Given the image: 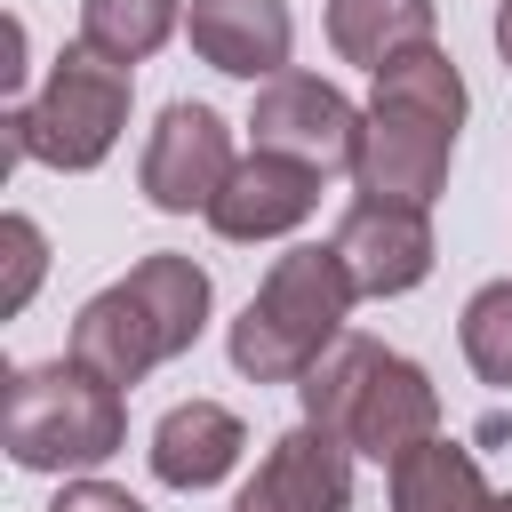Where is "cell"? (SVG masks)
Wrapping results in <instances>:
<instances>
[{"instance_id": "6da1fadb", "label": "cell", "mask_w": 512, "mask_h": 512, "mask_svg": "<svg viewBox=\"0 0 512 512\" xmlns=\"http://www.w3.org/2000/svg\"><path fill=\"white\" fill-rule=\"evenodd\" d=\"M456 128H464V72L448 64V48H408L400 64H384L360 112V152H352L360 200L432 208L448 184Z\"/></svg>"}, {"instance_id": "7a4b0ae2", "label": "cell", "mask_w": 512, "mask_h": 512, "mask_svg": "<svg viewBox=\"0 0 512 512\" xmlns=\"http://www.w3.org/2000/svg\"><path fill=\"white\" fill-rule=\"evenodd\" d=\"M208 328V272L192 256H144L128 280H112L104 296L80 304L72 320V360L96 368L104 384H144L160 360L192 352V336Z\"/></svg>"}, {"instance_id": "3957f363", "label": "cell", "mask_w": 512, "mask_h": 512, "mask_svg": "<svg viewBox=\"0 0 512 512\" xmlns=\"http://www.w3.org/2000/svg\"><path fill=\"white\" fill-rule=\"evenodd\" d=\"M304 424L336 432L352 456H376V464H400L408 448L440 440V392L416 360L384 352L376 336H344L304 384Z\"/></svg>"}, {"instance_id": "277c9868", "label": "cell", "mask_w": 512, "mask_h": 512, "mask_svg": "<svg viewBox=\"0 0 512 512\" xmlns=\"http://www.w3.org/2000/svg\"><path fill=\"white\" fill-rule=\"evenodd\" d=\"M352 296L360 288L336 248H288L264 272V288L248 296V312L232 320V368L256 384H304L344 344Z\"/></svg>"}, {"instance_id": "5b68a950", "label": "cell", "mask_w": 512, "mask_h": 512, "mask_svg": "<svg viewBox=\"0 0 512 512\" xmlns=\"http://www.w3.org/2000/svg\"><path fill=\"white\" fill-rule=\"evenodd\" d=\"M0 440L24 472H88V464L120 456V440H128L120 384L80 368L72 352L48 368H16L8 400H0Z\"/></svg>"}, {"instance_id": "8992f818", "label": "cell", "mask_w": 512, "mask_h": 512, "mask_svg": "<svg viewBox=\"0 0 512 512\" xmlns=\"http://www.w3.org/2000/svg\"><path fill=\"white\" fill-rule=\"evenodd\" d=\"M0 128H8V160L96 168V160L120 144V128H128V72L72 40V48L48 64V88H40L32 104H16Z\"/></svg>"}, {"instance_id": "52a82bcc", "label": "cell", "mask_w": 512, "mask_h": 512, "mask_svg": "<svg viewBox=\"0 0 512 512\" xmlns=\"http://www.w3.org/2000/svg\"><path fill=\"white\" fill-rule=\"evenodd\" d=\"M256 152H280V160H304V168H352L360 152V112L336 80H312V72H280L256 88Z\"/></svg>"}, {"instance_id": "ba28073f", "label": "cell", "mask_w": 512, "mask_h": 512, "mask_svg": "<svg viewBox=\"0 0 512 512\" xmlns=\"http://www.w3.org/2000/svg\"><path fill=\"white\" fill-rule=\"evenodd\" d=\"M232 128L208 112V104H168L160 112V128H152V144H144V168H136V184H144V200L152 208H168V216H208L216 208V192L232 184Z\"/></svg>"}, {"instance_id": "9c48e42d", "label": "cell", "mask_w": 512, "mask_h": 512, "mask_svg": "<svg viewBox=\"0 0 512 512\" xmlns=\"http://www.w3.org/2000/svg\"><path fill=\"white\" fill-rule=\"evenodd\" d=\"M328 248L344 256L360 296H408L432 272V216L400 208V200H352Z\"/></svg>"}, {"instance_id": "30bf717a", "label": "cell", "mask_w": 512, "mask_h": 512, "mask_svg": "<svg viewBox=\"0 0 512 512\" xmlns=\"http://www.w3.org/2000/svg\"><path fill=\"white\" fill-rule=\"evenodd\" d=\"M232 512H352V448L320 424L280 432L256 480L232 496Z\"/></svg>"}, {"instance_id": "8fae6325", "label": "cell", "mask_w": 512, "mask_h": 512, "mask_svg": "<svg viewBox=\"0 0 512 512\" xmlns=\"http://www.w3.org/2000/svg\"><path fill=\"white\" fill-rule=\"evenodd\" d=\"M200 64L232 72V80H280L288 48H296V16L288 0H192L184 8Z\"/></svg>"}, {"instance_id": "7c38bea8", "label": "cell", "mask_w": 512, "mask_h": 512, "mask_svg": "<svg viewBox=\"0 0 512 512\" xmlns=\"http://www.w3.org/2000/svg\"><path fill=\"white\" fill-rule=\"evenodd\" d=\"M312 208H320V168L280 160V152H256V160L232 168V184L216 192L208 224L224 240H272V232H296Z\"/></svg>"}, {"instance_id": "4fadbf2b", "label": "cell", "mask_w": 512, "mask_h": 512, "mask_svg": "<svg viewBox=\"0 0 512 512\" xmlns=\"http://www.w3.org/2000/svg\"><path fill=\"white\" fill-rule=\"evenodd\" d=\"M248 448V424L216 400H176L160 424H152V480L160 488H216Z\"/></svg>"}, {"instance_id": "5bb4252c", "label": "cell", "mask_w": 512, "mask_h": 512, "mask_svg": "<svg viewBox=\"0 0 512 512\" xmlns=\"http://www.w3.org/2000/svg\"><path fill=\"white\" fill-rule=\"evenodd\" d=\"M328 40L344 64H400L408 48H432V0H328Z\"/></svg>"}, {"instance_id": "9a60e30c", "label": "cell", "mask_w": 512, "mask_h": 512, "mask_svg": "<svg viewBox=\"0 0 512 512\" xmlns=\"http://www.w3.org/2000/svg\"><path fill=\"white\" fill-rule=\"evenodd\" d=\"M392 512H496L472 448L456 440H424L392 464Z\"/></svg>"}, {"instance_id": "2e32d148", "label": "cell", "mask_w": 512, "mask_h": 512, "mask_svg": "<svg viewBox=\"0 0 512 512\" xmlns=\"http://www.w3.org/2000/svg\"><path fill=\"white\" fill-rule=\"evenodd\" d=\"M184 0H80V48H96L104 64H144L168 32H176Z\"/></svg>"}, {"instance_id": "e0dca14e", "label": "cell", "mask_w": 512, "mask_h": 512, "mask_svg": "<svg viewBox=\"0 0 512 512\" xmlns=\"http://www.w3.org/2000/svg\"><path fill=\"white\" fill-rule=\"evenodd\" d=\"M456 336H464V360H472L480 384H512V280H488L464 304Z\"/></svg>"}, {"instance_id": "ac0fdd59", "label": "cell", "mask_w": 512, "mask_h": 512, "mask_svg": "<svg viewBox=\"0 0 512 512\" xmlns=\"http://www.w3.org/2000/svg\"><path fill=\"white\" fill-rule=\"evenodd\" d=\"M0 248H8V288H0V312H24V304H32V288H40V264H48L40 224H32V216H8V224H0Z\"/></svg>"}, {"instance_id": "d6986e66", "label": "cell", "mask_w": 512, "mask_h": 512, "mask_svg": "<svg viewBox=\"0 0 512 512\" xmlns=\"http://www.w3.org/2000/svg\"><path fill=\"white\" fill-rule=\"evenodd\" d=\"M48 512H144V504L128 488H112V480H64Z\"/></svg>"}, {"instance_id": "ffe728a7", "label": "cell", "mask_w": 512, "mask_h": 512, "mask_svg": "<svg viewBox=\"0 0 512 512\" xmlns=\"http://www.w3.org/2000/svg\"><path fill=\"white\" fill-rule=\"evenodd\" d=\"M496 48H504V64H512V0L496 8Z\"/></svg>"}, {"instance_id": "44dd1931", "label": "cell", "mask_w": 512, "mask_h": 512, "mask_svg": "<svg viewBox=\"0 0 512 512\" xmlns=\"http://www.w3.org/2000/svg\"><path fill=\"white\" fill-rule=\"evenodd\" d=\"M496 512H512V496H496Z\"/></svg>"}]
</instances>
